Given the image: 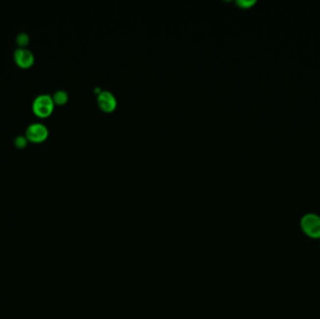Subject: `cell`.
<instances>
[{
	"instance_id": "cell-9",
	"label": "cell",
	"mask_w": 320,
	"mask_h": 319,
	"mask_svg": "<svg viewBox=\"0 0 320 319\" xmlns=\"http://www.w3.org/2000/svg\"><path fill=\"white\" fill-rule=\"evenodd\" d=\"M237 4L241 8H248L255 4V0H238Z\"/></svg>"
},
{
	"instance_id": "cell-4",
	"label": "cell",
	"mask_w": 320,
	"mask_h": 319,
	"mask_svg": "<svg viewBox=\"0 0 320 319\" xmlns=\"http://www.w3.org/2000/svg\"><path fill=\"white\" fill-rule=\"evenodd\" d=\"M98 102L102 110L105 111H111L116 108L117 101L115 97L110 91H101L98 97Z\"/></svg>"
},
{
	"instance_id": "cell-8",
	"label": "cell",
	"mask_w": 320,
	"mask_h": 319,
	"mask_svg": "<svg viewBox=\"0 0 320 319\" xmlns=\"http://www.w3.org/2000/svg\"><path fill=\"white\" fill-rule=\"evenodd\" d=\"M27 140L28 139L27 138V136H23V135H18L15 139H14V143L17 147L19 148H24L27 144Z\"/></svg>"
},
{
	"instance_id": "cell-2",
	"label": "cell",
	"mask_w": 320,
	"mask_h": 319,
	"mask_svg": "<svg viewBox=\"0 0 320 319\" xmlns=\"http://www.w3.org/2000/svg\"><path fill=\"white\" fill-rule=\"evenodd\" d=\"M48 134V128L40 122L31 123L26 130L27 138L33 142H40L42 140H46Z\"/></svg>"
},
{
	"instance_id": "cell-5",
	"label": "cell",
	"mask_w": 320,
	"mask_h": 319,
	"mask_svg": "<svg viewBox=\"0 0 320 319\" xmlns=\"http://www.w3.org/2000/svg\"><path fill=\"white\" fill-rule=\"evenodd\" d=\"M320 221V217L315 213H306L300 220V227L303 232L306 234L309 230L314 228Z\"/></svg>"
},
{
	"instance_id": "cell-6",
	"label": "cell",
	"mask_w": 320,
	"mask_h": 319,
	"mask_svg": "<svg viewBox=\"0 0 320 319\" xmlns=\"http://www.w3.org/2000/svg\"><path fill=\"white\" fill-rule=\"evenodd\" d=\"M68 99H69V95L65 90H57L53 95V100L54 101V103L59 105L66 103Z\"/></svg>"
},
{
	"instance_id": "cell-3",
	"label": "cell",
	"mask_w": 320,
	"mask_h": 319,
	"mask_svg": "<svg viewBox=\"0 0 320 319\" xmlns=\"http://www.w3.org/2000/svg\"><path fill=\"white\" fill-rule=\"evenodd\" d=\"M14 60L21 68H29L35 60L34 53L27 47H18L14 51Z\"/></svg>"
},
{
	"instance_id": "cell-1",
	"label": "cell",
	"mask_w": 320,
	"mask_h": 319,
	"mask_svg": "<svg viewBox=\"0 0 320 319\" xmlns=\"http://www.w3.org/2000/svg\"><path fill=\"white\" fill-rule=\"evenodd\" d=\"M54 107V101L49 94H40L37 96L32 104V109L40 117H46L50 115Z\"/></svg>"
},
{
	"instance_id": "cell-7",
	"label": "cell",
	"mask_w": 320,
	"mask_h": 319,
	"mask_svg": "<svg viewBox=\"0 0 320 319\" xmlns=\"http://www.w3.org/2000/svg\"><path fill=\"white\" fill-rule=\"evenodd\" d=\"M29 36L26 32H20L16 37V42L19 47H26L29 42Z\"/></svg>"
}]
</instances>
